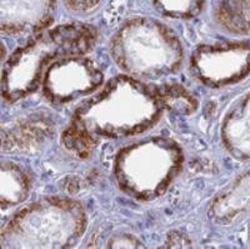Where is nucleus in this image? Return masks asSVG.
I'll list each match as a JSON object with an SVG mask.
<instances>
[{
  "mask_svg": "<svg viewBox=\"0 0 250 249\" xmlns=\"http://www.w3.org/2000/svg\"><path fill=\"white\" fill-rule=\"evenodd\" d=\"M196 98L175 82H144L122 74L82 103L62 134L66 150L86 158L103 140H122L146 133L167 112L193 114Z\"/></svg>",
  "mask_w": 250,
  "mask_h": 249,
  "instance_id": "obj_1",
  "label": "nucleus"
},
{
  "mask_svg": "<svg viewBox=\"0 0 250 249\" xmlns=\"http://www.w3.org/2000/svg\"><path fill=\"white\" fill-rule=\"evenodd\" d=\"M99 38L97 28L88 23L71 22L49 26L33 35L4 62L1 96L17 103L40 88L44 74L57 60L71 55H85Z\"/></svg>",
  "mask_w": 250,
  "mask_h": 249,
  "instance_id": "obj_2",
  "label": "nucleus"
},
{
  "mask_svg": "<svg viewBox=\"0 0 250 249\" xmlns=\"http://www.w3.org/2000/svg\"><path fill=\"white\" fill-rule=\"evenodd\" d=\"M109 53L123 73L144 82L175 75L185 58L180 38L160 20L149 17L125 20L111 38Z\"/></svg>",
  "mask_w": 250,
  "mask_h": 249,
  "instance_id": "obj_3",
  "label": "nucleus"
},
{
  "mask_svg": "<svg viewBox=\"0 0 250 249\" xmlns=\"http://www.w3.org/2000/svg\"><path fill=\"white\" fill-rule=\"evenodd\" d=\"M88 226V214L80 202L48 197L18 210L0 233V248H71Z\"/></svg>",
  "mask_w": 250,
  "mask_h": 249,
  "instance_id": "obj_4",
  "label": "nucleus"
},
{
  "mask_svg": "<svg viewBox=\"0 0 250 249\" xmlns=\"http://www.w3.org/2000/svg\"><path fill=\"white\" fill-rule=\"evenodd\" d=\"M184 164L183 149L173 139L149 136L118 152L114 177L124 194L138 202H153L164 194Z\"/></svg>",
  "mask_w": 250,
  "mask_h": 249,
  "instance_id": "obj_5",
  "label": "nucleus"
},
{
  "mask_svg": "<svg viewBox=\"0 0 250 249\" xmlns=\"http://www.w3.org/2000/svg\"><path fill=\"white\" fill-rule=\"evenodd\" d=\"M189 69L208 88L242 82L250 74V39L198 45L191 53Z\"/></svg>",
  "mask_w": 250,
  "mask_h": 249,
  "instance_id": "obj_6",
  "label": "nucleus"
},
{
  "mask_svg": "<svg viewBox=\"0 0 250 249\" xmlns=\"http://www.w3.org/2000/svg\"><path fill=\"white\" fill-rule=\"evenodd\" d=\"M104 80L102 67L88 54L71 55L49 67L40 89L49 103L64 105L97 93Z\"/></svg>",
  "mask_w": 250,
  "mask_h": 249,
  "instance_id": "obj_7",
  "label": "nucleus"
},
{
  "mask_svg": "<svg viewBox=\"0 0 250 249\" xmlns=\"http://www.w3.org/2000/svg\"><path fill=\"white\" fill-rule=\"evenodd\" d=\"M55 0H0V29L5 35L37 34L53 23Z\"/></svg>",
  "mask_w": 250,
  "mask_h": 249,
  "instance_id": "obj_8",
  "label": "nucleus"
},
{
  "mask_svg": "<svg viewBox=\"0 0 250 249\" xmlns=\"http://www.w3.org/2000/svg\"><path fill=\"white\" fill-rule=\"evenodd\" d=\"M250 210V169L218 193L209 205V218L229 224Z\"/></svg>",
  "mask_w": 250,
  "mask_h": 249,
  "instance_id": "obj_9",
  "label": "nucleus"
},
{
  "mask_svg": "<svg viewBox=\"0 0 250 249\" xmlns=\"http://www.w3.org/2000/svg\"><path fill=\"white\" fill-rule=\"evenodd\" d=\"M222 142L235 159H250V93L243 96L225 115Z\"/></svg>",
  "mask_w": 250,
  "mask_h": 249,
  "instance_id": "obj_10",
  "label": "nucleus"
},
{
  "mask_svg": "<svg viewBox=\"0 0 250 249\" xmlns=\"http://www.w3.org/2000/svg\"><path fill=\"white\" fill-rule=\"evenodd\" d=\"M0 204L1 209L14 208L28 199L31 179L25 169L12 160H3L0 167Z\"/></svg>",
  "mask_w": 250,
  "mask_h": 249,
  "instance_id": "obj_11",
  "label": "nucleus"
},
{
  "mask_svg": "<svg viewBox=\"0 0 250 249\" xmlns=\"http://www.w3.org/2000/svg\"><path fill=\"white\" fill-rule=\"evenodd\" d=\"M153 4L163 17L190 20L203 12L205 0H153Z\"/></svg>",
  "mask_w": 250,
  "mask_h": 249,
  "instance_id": "obj_12",
  "label": "nucleus"
},
{
  "mask_svg": "<svg viewBox=\"0 0 250 249\" xmlns=\"http://www.w3.org/2000/svg\"><path fill=\"white\" fill-rule=\"evenodd\" d=\"M104 0H62L68 12L78 17H88L94 14L102 6Z\"/></svg>",
  "mask_w": 250,
  "mask_h": 249,
  "instance_id": "obj_13",
  "label": "nucleus"
},
{
  "mask_svg": "<svg viewBox=\"0 0 250 249\" xmlns=\"http://www.w3.org/2000/svg\"><path fill=\"white\" fill-rule=\"evenodd\" d=\"M108 247H110V248H140V247H143V244L133 235L120 234L111 238Z\"/></svg>",
  "mask_w": 250,
  "mask_h": 249,
  "instance_id": "obj_14",
  "label": "nucleus"
},
{
  "mask_svg": "<svg viewBox=\"0 0 250 249\" xmlns=\"http://www.w3.org/2000/svg\"><path fill=\"white\" fill-rule=\"evenodd\" d=\"M249 243H250V226H249Z\"/></svg>",
  "mask_w": 250,
  "mask_h": 249,
  "instance_id": "obj_15",
  "label": "nucleus"
}]
</instances>
